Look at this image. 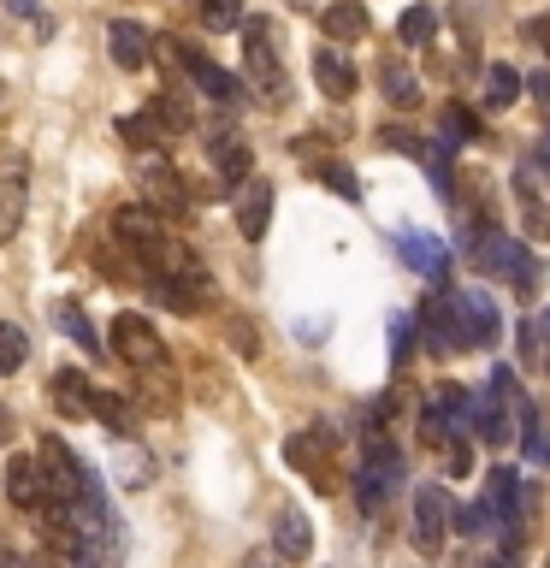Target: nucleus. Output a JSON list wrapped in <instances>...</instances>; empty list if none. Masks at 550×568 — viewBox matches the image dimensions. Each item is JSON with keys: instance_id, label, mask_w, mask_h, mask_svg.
<instances>
[{"instance_id": "de8ad7c7", "label": "nucleus", "mask_w": 550, "mask_h": 568, "mask_svg": "<svg viewBox=\"0 0 550 568\" xmlns=\"http://www.w3.org/2000/svg\"><path fill=\"white\" fill-rule=\"evenodd\" d=\"M539 326H550V308H544V320H539ZM544 367H550V337H544Z\"/></svg>"}, {"instance_id": "79ce46f5", "label": "nucleus", "mask_w": 550, "mask_h": 568, "mask_svg": "<svg viewBox=\"0 0 550 568\" xmlns=\"http://www.w3.org/2000/svg\"><path fill=\"white\" fill-rule=\"evenodd\" d=\"M532 166L550 172V131H539V142H532Z\"/></svg>"}, {"instance_id": "49530a36", "label": "nucleus", "mask_w": 550, "mask_h": 568, "mask_svg": "<svg viewBox=\"0 0 550 568\" xmlns=\"http://www.w3.org/2000/svg\"><path fill=\"white\" fill-rule=\"evenodd\" d=\"M24 568H60V557H30Z\"/></svg>"}, {"instance_id": "9b49d317", "label": "nucleus", "mask_w": 550, "mask_h": 568, "mask_svg": "<svg viewBox=\"0 0 550 568\" xmlns=\"http://www.w3.org/2000/svg\"><path fill=\"white\" fill-rule=\"evenodd\" d=\"M486 509L497 515V527H503V545L521 539V468H491Z\"/></svg>"}, {"instance_id": "a878e982", "label": "nucleus", "mask_w": 550, "mask_h": 568, "mask_svg": "<svg viewBox=\"0 0 550 568\" xmlns=\"http://www.w3.org/2000/svg\"><path fill=\"white\" fill-rule=\"evenodd\" d=\"M479 101H486L491 113L515 106V101H521V71H515V65H491L486 71V95H479Z\"/></svg>"}, {"instance_id": "a19ab883", "label": "nucleus", "mask_w": 550, "mask_h": 568, "mask_svg": "<svg viewBox=\"0 0 550 568\" xmlns=\"http://www.w3.org/2000/svg\"><path fill=\"white\" fill-rule=\"evenodd\" d=\"M284 557H278V550H248V557H243V568H278Z\"/></svg>"}, {"instance_id": "c85d7f7f", "label": "nucleus", "mask_w": 550, "mask_h": 568, "mask_svg": "<svg viewBox=\"0 0 550 568\" xmlns=\"http://www.w3.org/2000/svg\"><path fill=\"white\" fill-rule=\"evenodd\" d=\"M397 36H403V48H426L438 36V12L432 7H408L403 18H397Z\"/></svg>"}, {"instance_id": "72a5a7b5", "label": "nucleus", "mask_w": 550, "mask_h": 568, "mask_svg": "<svg viewBox=\"0 0 550 568\" xmlns=\"http://www.w3.org/2000/svg\"><path fill=\"white\" fill-rule=\"evenodd\" d=\"M202 24L207 30H237L243 24V0H202Z\"/></svg>"}, {"instance_id": "c756f323", "label": "nucleus", "mask_w": 550, "mask_h": 568, "mask_svg": "<svg viewBox=\"0 0 550 568\" xmlns=\"http://www.w3.org/2000/svg\"><path fill=\"white\" fill-rule=\"evenodd\" d=\"M314 178H319V184H326L332 195H344V202H361V178H355L344 160H319Z\"/></svg>"}, {"instance_id": "37998d69", "label": "nucleus", "mask_w": 550, "mask_h": 568, "mask_svg": "<svg viewBox=\"0 0 550 568\" xmlns=\"http://www.w3.org/2000/svg\"><path fill=\"white\" fill-rule=\"evenodd\" d=\"M0 7H7L12 18H35V7H42V0H0Z\"/></svg>"}, {"instance_id": "c9c22d12", "label": "nucleus", "mask_w": 550, "mask_h": 568, "mask_svg": "<svg viewBox=\"0 0 550 568\" xmlns=\"http://www.w3.org/2000/svg\"><path fill=\"white\" fill-rule=\"evenodd\" d=\"M379 142H385V149H397V154H420V149H426V142H420L415 131H403V124H385Z\"/></svg>"}, {"instance_id": "39448f33", "label": "nucleus", "mask_w": 550, "mask_h": 568, "mask_svg": "<svg viewBox=\"0 0 550 568\" xmlns=\"http://www.w3.org/2000/svg\"><path fill=\"white\" fill-rule=\"evenodd\" d=\"M166 48H172V60L195 78V89H202L207 101H220V106H243V83L231 78L225 65H213L202 48H184V42H172V36H166Z\"/></svg>"}, {"instance_id": "ddd939ff", "label": "nucleus", "mask_w": 550, "mask_h": 568, "mask_svg": "<svg viewBox=\"0 0 550 568\" xmlns=\"http://www.w3.org/2000/svg\"><path fill=\"white\" fill-rule=\"evenodd\" d=\"M106 48H113V65L119 71H142L154 60V36L136 24V18H113L106 24Z\"/></svg>"}, {"instance_id": "412c9836", "label": "nucleus", "mask_w": 550, "mask_h": 568, "mask_svg": "<svg viewBox=\"0 0 550 568\" xmlns=\"http://www.w3.org/2000/svg\"><path fill=\"white\" fill-rule=\"evenodd\" d=\"M314 78H319V89H326L332 101H349L355 95V65L337 48H319L314 53Z\"/></svg>"}, {"instance_id": "2eb2a0df", "label": "nucleus", "mask_w": 550, "mask_h": 568, "mask_svg": "<svg viewBox=\"0 0 550 568\" xmlns=\"http://www.w3.org/2000/svg\"><path fill=\"white\" fill-rule=\"evenodd\" d=\"M48 397H53V408H60L65 420H89V415H95V385H89L78 367H53Z\"/></svg>"}, {"instance_id": "dca6fc26", "label": "nucleus", "mask_w": 550, "mask_h": 568, "mask_svg": "<svg viewBox=\"0 0 550 568\" xmlns=\"http://www.w3.org/2000/svg\"><path fill=\"white\" fill-rule=\"evenodd\" d=\"M456 302H461V320H468L473 349H497V337H503V314H497L491 291H456Z\"/></svg>"}, {"instance_id": "6ab92c4d", "label": "nucleus", "mask_w": 550, "mask_h": 568, "mask_svg": "<svg viewBox=\"0 0 550 568\" xmlns=\"http://www.w3.org/2000/svg\"><path fill=\"white\" fill-rule=\"evenodd\" d=\"M273 550H278L284 562H308V550H314L308 515H302V509H278V521H273Z\"/></svg>"}, {"instance_id": "aec40b11", "label": "nucleus", "mask_w": 550, "mask_h": 568, "mask_svg": "<svg viewBox=\"0 0 550 568\" xmlns=\"http://www.w3.org/2000/svg\"><path fill=\"white\" fill-rule=\"evenodd\" d=\"M319 24H326L332 42H361V36L373 30V18H367L361 0H332V7L319 12Z\"/></svg>"}, {"instance_id": "7ed1b4c3", "label": "nucleus", "mask_w": 550, "mask_h": 568, "mask_svg": "<svg viewBox=\"0 0 550 568\" xmlns=\"http://www.w3.org/2000/svg\"><path fill=\"white\" fill-rule=\"evenodd\" d=\"M415 326L426 332V349H438V355H461V349H473L468 320H461V302H456V296H444V291L420 302Z\"/></svg>"}, {"instance_id": "cd10ccee", "label": "nucleus", "mask_w": 550, "mask_h": 568, "mask_svg": "<svg viewBox=\"0 0 550 568\" xmlns=\"http://www.w3.org/2000/svg\"><path fill=\"white\" fill-rule=\"evenodd\" d=\"M53 320L71 332V344L78 349H89V355H101V337H95V326H89V314L78 308V302H53Z\"/></svg>"}, {"instance_id": "e433bc0d", "label": "nucleus", "mask_w": 550, "mask_h": 568, "mask_svg": "<svg viewBox=\"0 0 550 568\" xmlns=\"http://www.w3.org/2000/svg\"><path fill=\"white\" fill-rule=\"evenodd\" d=\"M456 527H461V532H468V539H479V532H486V527H491V509H486V504H468V509H461V515H456Z\"/></svg>"}, {"instance_id": "4468645a", "label": "nucleus", "mask_w": 550, "mask_h": 568, "mask_svg": "<svg viewBox=\"0 0 550 568\" xmlns=\"http://www.w3.org/2000/svg\"><path fill=\"white\" fill-rule=\"evenodd\" d=\"M7 497H12V509H35V515H42L53 504L48 479H42V462H35V456H12L7 462Z\"/></svg>"}, {"instance_id": "b1692460", "label": "nucleus", "mask_w": 550, "mask_h": 568, "mask_svg": "<svg viewBox=\"0 0 550 568\" xmlns=\"http://www.w3.org/2000/svg\"><path fill=\"white\" fill-rule=\"evenodd\" d=\"M113 479H119V486H149V479H154V462H149V450H136V444L131 438H113Z\"/></svg>"}, {"instance_id": "20e7f679", "label": "nucleus", "mask_w": 550, "mask_h": 568, "mask_svg": "<svg viewBox=\"0 0 550 568\" xmlns=\"http://www.w3.org/2000/svg\"><path fill=\"white\" fill-rule=\"evenodd\" d=\"M113 355L131 373H149V367H166V344H160V332H154V320H142L124 308L113 320Z\"/></svg>"}, {"instance_id": "473e14b6", "label": "nucleus", "mask_w": 550, "mask_h": 568, "mask_svg": "<svg viewBox=\"0 0 550 568\" xmlns=\"http://www.w3.org/2000/svg\"><path fill=\"white\" fill-rule=\"evenodd\" d=\"M415 314H390V367L408 362V349H415Z\"/></svg>"}, {"instance_id": "a18cd8bd", "label": "nucleus", "mask_w": 550, "mask_h": 568, "mask_svg": "<svg viewBox=\"0 0 550 568\" xmlns=\"http://www.w3.org/2000/svg\"><path fill=\"white\" fill-rule=\"evenodd\" d=\"M12 438V415H7V403H0V444Z\"/></svg>"}, {"instance_id": "f3484780", "label": "nucleus", "mask_w": 550, "mask_h": 568, "mask_svg": "<svg viewBox=\"0 0 550 568\" xmlns=\"http://www.w3.org/2000/svg\"><path fill=\"white\" fill-rule=\"evenodd\" d=\"M207 160H213V172H220V184L231 190H243L248 184V172H255V154H248V142L237 131H220L207 142Z\"/></svg>"}, {"instance_id": "0eeeda50", "label": "nucleus", "mask_w": 550, "mask_h": 568, "mask_svg": "<svg viewBox=\"0 0 550 568\" xmlns=\"http://www.w3.org/2000/svg\"><path fill=\"white\" fill-rule=\"evenodd\" d=\"M149 291H154V302H166L172 314H202L213 302V278L202 266H184V273H154Z\"/></svg>"}, {"instance_id": "9d476101", "label": "nucleus", "mask_w": 550, "mask_h": 568, "mask_svg": "<svg viewBox=\"0 0 550 568\" xmlns=\"http://www.w3.org/2000/svg\"><path fill=\"white\" fill-rule=\"evenodd\" d=\"M444 539H450V491H444V486H420L415 491V550H420V557H438Z\"/></svg>"}, {"instance_id": "f03ea898", "label": "nucleus", "mask_w": 550, "mask_h": 568, "mask_svg": "<svg viewBox=\"0 0 550 568\" xmlns=\"http://www.w3.org/2000/svg\"><path fill=\"white\" fill-rule=\"evenodd\" d=\"M243 65H248V89L266 101V106H284L291 101V71L278 60V36L266 18H248L243 24Z\"/></svg>"}, {"instance_id": "5701e85b", "label": "nucleus", "mask_w": 550, "mask_h": 568, "mask_svg": "<svg viewBox=\"0 0 550 568\" xmlns=\"http://www.w3.org/2000/svg\"><path fill=\"white\" fill-rule=\"evenodd\" d=\"M18 225H24V172L7 166L0 172V243H12Z\"/></svg>"}, {"instance_id": "c03bdc74", "label": "nucleus", "mask_w": 550, "mask_h": 568, "mask_svg": "<svg viewBox=\"0 0 550 568\" xmlns=\"http://www.w3.org/2000/svg\"><path fill=\"white\" fill-rule=\"evenodd\" d=\"M532 95H539V106H550V71H532Z\"/></svg>"}, {"instance_id": "4c0bfd02", "label": "nucleus", "mask_w": 550, "mask_h": 568, "mask_svg": "<svg viewBox=\"0 0 550 568\" xmlns=\"http://www.w3.org/2000/svg\"><path fill=\"white\" fill-rule=\"evenodd\" d=\"M444 462H450V479H461V474H468V438H450V450H444Z\"/></svg>"}, {"instance_id": "4be33fe9", "label": "nucleus", "mask_w": 550, "mask_h": 568, "mask_svg": "<svg viewBox=\"0 0 550 568\" xmlns=\"http://www.w3.org/2000/svg\"><path fill=\"white\" fill-rule=\"evenodd\" d=\"M379 89H385L390 106H403V113H408V106H420V78L397 60V53H390V60H379Z\"/></svg>"}, {"instance_id": "7c9ffc66", "label": "nucleus", "mask_w": 550, "mask_h": 568, "mask_svg": "<svg viewBox=\"0 0 550 568\" xmlns=\"http://www.w3.org/2000/svg\"><path fill=\"white\" fill-rule=\"evenodd\" d=\"M30 362V337L12 326V320H0V373H18Z\"/></svg>"}, {"instance_id": "58836bf2", "label": "nucleus", "mask_w": 550, "mask_h": 568, "mask_svg": "<svg viewBox=\"0 0 550 568\" xmlns=\"http://www.w3.org/2000/svg\"><path fill=\"white\" fill-rule=\"evenodd\" d=\"M527 42H539V48L550 53V12H544V18H527Z\"/></svg>"}, {"instance_id": "f704fd0d", "label": "nucleus", "mask_w": 550, "mask_h": 568, "mask_svg": "<svg viewBox=\"0 0 550 568\" xmlns=\"http://www.w3.org/2000/svg\"><path fill=\"white\" fill-rule=\"evenodd\" d=\"M149 113H154L160 124H166V131H190V106L177 101V95H154V106H149Z\"/></svg>"}, {"instance_id": "a211bd4d", "label": "nucleus", "mask_w": 550, "mask_h": 568, "mask_svg": "<svg viewBox=\"0 0 550 568\" xmlns=\"http://www.w3.org/2000/svg\"><path fill=\"white\" fill-rule=\"evenodd\" d=\"M266 225H273V184H266V178H248L237 190V231L248 243H261Z\"/></svg>"}, {"instance_id": "ea45409f", "label": "nucleus", "mask_w": 550, "mask_h": 568, "mask_svg": "<svg viewBox=\"0 0 550 568\" xmlns=\"http://www.w3.org/2000/svg\"><path fill=\"white\" fill-rule=\"evenodd\" d=\"M231 344H237L243 355H255V332H248V320H231Z\"/></svg>"}, {"instance_id": "8fccbe9b", "label": "nucleus", "mask_w": 550, "mask_h": 568, "mask_svg": "<svg viewBox=\"0 0 550 568\" xmlns=\"http://www.w3.org/2000/svg\"><path fill=\"white\" fill-rule=\"evenodd\" d=\"M544 568H550V557H544Z\"/></svg>"}, {"instance_id": "6e6552de", "label": "nucleus", "mask_w": 550, "mask_h": 568, "mask_svg": "<svg viewBox=\"0 0 550 568\" xmlns=\"http://www.w3.org/2000/svg\"><path fill=\"white\" fill-rule=\"evenodd\" d=\"M284 462H291L296 474H308V486H314V491H326V497L337 491V468H332V444L319 438L314 426H308V433H291V438H284Z\"/></svg>"}, {"instance_id": "393cba45", "label": "nucleus", "mask_w": 550, "mask_h": 568, "mask_svg": "<svg viewBox=\"0 0 550 568\" xmlns=\"http://www.w3.org/2000/svg\"><path fill=\"white\" fill-rule=\"evenodd\" d=\"M119 136L131 142L136 154H154L160 142H166V124H160L154 113H124V119H119Z\"/></svg>"}, {"instance_id": "bb28decb", "label": "nucleus", "mask_w": 550, "mask_h": 568, "mask_svg": "<svg viewBox=\"0 0 550 568\" xmlns=\"http://www.w3.org/2000/svg\"><path fill=\"white\" fill-rule=\"evenodd\" d=\"M89 420H101L113 438H131V426H136V408L124 403V397H113V390H95V415Z\"/></svg>"}, {"instance_id": "09e8293b", "label": "nucleus", "mask_w": 550, "mask_h": 568, "mask_svg": "<svg viewBox=\"0 0 550 568\" xmlns=\"http://www.w3.org/2000/svg\"><path fill=\"white\" fill-rule=\"evenodd\" d=\"M0 101H7V89H0Z\"/></svg>"}, {"instance_id": "423d86ee", "label": "nucleus", "mask_w": 550, "mask_h": 568, "mask_svg": "<svg viewBox=\"0 0 550 568\" xmlns=\"http://www.w3.org/2000/svg\"><path fill=\"white\" fill-rule=\"evenodd\" d=\"M35 462H42V479H48V497H53V504H78V491L89 486V462H78L60 438H42Z\"/></svg>"}, {"instance_id": "f8f14e48", "label": "nucleus", "mask_w": 550, "mask_h": 568, "mask_svg": "<svg viewBox=\"0 0 550 568\" xmlns=\"http://www.w3.org/2000/svg\"><path fill=\"white\" fill-rule=\"evenodd\" d=\"M397 255L426 278H450V243L432 237V231H397Z\"/></svg>"}, {"instance_id": "1a4fd4ad", "label": "nucleus", "mask_w": 550, "mask_h": 568, "mask_svg": "<svg viewBox=\"0 0 550 568\" xmlns=\"http://www.w3.org/2000/svg\"><path fill=\"white\" fill-rule=\"evenodd\" d=\"M136 184H142V202H149L154 213H160V207H166V213H184V207H190V195H184V178L172 172V160L160 154V149L136 160Z\"/></svg>"}, {"instance_id": "2f4dec72", "label": "nucleus", "mask_w": 550, "mask_h": 568, "mask_svg": "<svg viewBox=\"0 0 550 568\" xmlns=\"http://www.w3.org/2000/svg\"><path fill=\"white\" fill-rule=\"evenodd\" d=\"M444 136H450V149H456V142H479V119L468 113V106H444Z\"/></svg>"}, {"instance_id": "f257e3e1", "label": "nucleus", "mask_w": 550, "mask_h": 568, "mask_svg": "<svg viewBox=\"0 0 550 568\" xmlns=\"http://www.w3.org/2000/svg\"><path fill=\"white\" fill-rule=\"evenodd\" d=\"M113 237L124 255H136V266H149V278L154 273H184V266H195L184 248H177V237L166 225H160V213L149 202H131V207H119L113 213Z\"/></svg>"}]
</instances>
